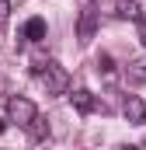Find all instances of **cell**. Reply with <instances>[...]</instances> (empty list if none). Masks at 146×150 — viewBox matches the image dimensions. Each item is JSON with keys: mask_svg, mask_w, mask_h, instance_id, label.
<instances>
[{"mask_svg": "<svg viewBox=\"0 0 146 150\" xmlns=\"http://www.w3.org/2000/svg\"><path fill=\"white\" fill-rule=\"evenodd\" d=\"M122 150H139V147H122Z\"/></svg>", "mask_w": 146, "mask_h": 150, "instance_id": "13", "label": "cell"}, {"mask_svg": "<svg viewBox=\"0 0 146 150\" xmlns=\"http://www.w3.org/2000/svg\"><path fill=\"white\" fill-rule=\"evenodd\" d=\"M4 129H7V122H4V119H0V133H4Z\"/></svg>", "mask_w": 146, "mask_h": 150, "instance_id": "12", "label": "cell"}, {"mask_svg": "<svg viewBox=\"0 0 146 150\" xmlns=\"http://www.w3.org/2000/svg\"><path fill=\"white\" fill-rule=\"evenodd\" d=\"M98 70H101V74H111V70H115V67H111V56H98Z\"/></svg>", "mask_w": 146, "mask_h": 150, "instance_id": "10", "label": "cell"}, {"mask_svg": "<svg viewBox=\"0 0 146 150\" xmlns=\"http://www.w3.org/2000/svg\"><path fill=\"white\" fill-rule=\"evenodd\" d=\"M7 115H11V122H18L21 129H32L38 119V108L32 98H25V94H11L7 98Z\"/></svg>", "mask_w": 146, "mask_h": 150, "instance_id": "2", "label": "cell"}, {"mask_svg": "<svg viewBox=\"0 0 146 150\" xmlns=\"http://www.w3.org/2000/svg\"><path fill=\"white\" fill-rule=\"evenodd\" d=\"M115 14H118V18L143 21V4H139V0H118V4H115Z\"/></svg>", "mask_w": 146, "mask_h": 150, "instance_id": "5", "label": "cell"}, {"mask_svg": "<svg viewBox=\"0 0 146 150\" xmlns=\"http://www.w3.org/2000/svg\"><path fill=\"white\" fill-rule=\"evenodd\" d=\"M122 112H125V119H129V122L143 126V122H146V101L139 98V94H129V98L122 101Z\"/></svg>", "mask_w": 146, "mask_h": 150, "instance_id": "4", "label": "cell"}, {"mask_svg": "<svg viewBox=\"0 0 146 150\" xmlns=\"http://www.w3.org/2000/svg\"><path fill=\"white\" fill-rule=\"evenodd\" d=\"M38 80L45 84V94H66L70 91V74L59 63H38Z\"/></svg>", "mask_w": 146, "mask_h": 150, "instance_id": "1", "label": "cell"}, {"mask_svg": "<svg viewBox=\"0 0 146 150\" xmlns=\"http://www.w3.org/2000/svg\"><path fill=\"white\" fill-rule=\"evenodd\" d=\"M70 98H73V108H77V112H84V115L98 108V101H94V94H91V91H73Z\"/></svg>", "mask_w": 146, "mask_h": 150, "instance_id": "7", "label": "cell"}, {"mask_svg": "<svg viewBox=\"0 0 146 150\" xmlns=\"http://www.w3.org/2000/svg\"><path fill=\"white\" fill-rule=\"evenodd\" d=\"M125 77H129L132 84H146V56H136V59H129V67H125Z\"/></svg>", "mask_w": 146, "mask_h": 150, "instance_id": "6", "label": "cell"}, {"mask_svg": "<svg viewBox=\"0 0 146 150\" xmlns=\"http://www.w3.org/2000/svg\"><path fill=\"white\" fill-rule=\"evenodd\" d=\"M25 35L32 38V42H42V38H45V21H42V18H28V25H25Z\"/></svg>", "mask_w": 146, "mask_h": 150, "instance_id": "8", "label": "cell"}, {"mask_svg": "<svg viewBox=\"0 0 146 150\" xmlns=\"http://www.w3.org/2000/svg\"><path fill=\"white\" fill-rule=\"evenodd\" d=\"M139 42H143V45H146V18H143V21H139Z\"/></svg>", "mask_w": 146, "mask_h": 150, "instance_id": "11", "label": "cell"}, {"mask_svg": "<svg viewBox=\"0 0 146 150\" xmlns=\"http://www.w3.org/2000/svg\"><path fill=\"white\" fill-rule=\"evenodd\" d=\"M98 32V14H94V7H84L80 11V21H77V38L80 42H91Z\"/></svg>", "mask_w": 146, "mask_h": 150, "instance_id": "3", "label": "cell"}, {"mask_svg": "<svg viewBox=\"0 0 146 150\" xmlns=\"http://www.w3.org/2000/svg\"><path fill=\"white\" fill-rule=\"evenodd\" d=\"M7 18H11V0H0V28L7 25Z\"/></svg>", "mask_w": 146, "mask_h": 150, "instance_id": "9", "label": "cell"}]
</instances>
